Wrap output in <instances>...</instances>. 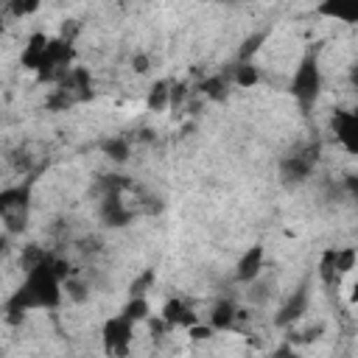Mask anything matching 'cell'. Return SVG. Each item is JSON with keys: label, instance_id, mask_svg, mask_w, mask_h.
I'll use <instances>...</instances> for the list:
<instances>
[{"label": "cell", "instance_id": "7a4b0ae2", "mask_svg": "<svg viewBox=\"0 0 358 358\" xmlns=\"http://www.w3.org/2000/svg\"><path fill=\"white\" fill-rule=\"evenodd\" d=\"M319 92H322V67H319V53L316 50H308L296 70H294V78H291V95L294 101L299 103L302 112H310L319 101Z\"/></svg>", "mask_w": 358, "mask_h": 358}, {"label": "cell", "instance_id": "ba28073f", "mask_svg": "<svg viewBox=\"0 0 358 358\" xmlns=\"http://www.w3.org/2000/svg\"><path fill=\"white\" fill-rule=\"evenodd\" d=\"M316 14L347 25H358V0H322L316 6Z\"/></svg>", "mask_w": 358, "mask_h": 358}, {"label": "cell", "instance_id": "4316f807", "mask_svg": "<svg viewBox=\"0 0 358 358\" xmlns=\"http://www.w3.org/2000/svg\"><path fill=\"white\" fill-rule=\"evenodd\" d=\"M151 282H154V271L148 268V271H143V274L129 285V294H131V296H145V291L151 288Z\"/></svg>", "mask_w": 358, "mask_h": 358}, {"label": "cell", "instance_id": "7402d4cb", "mask_svg": "<svg viewBox=\"0 0 358 358\" xmlns=\"http://www.w3.org/2000/svg\"><path fill=\"white\" fill-rule=\"evenodd\" d=\"M319 274H322L324 285H333V282H336V277H338V268H336V249H327V252L322 255Z\"/></svg>", "mask_w": 358, "mask_h": 358}, {"label": "cell", "instance_id": "3957f363", "mask_svg": "<svg viewBox=\"0 0 358 358\" xmlns=\"http://www.w3.org/2000/svg\"><path fill=\"white\" fill-rule=\"evenodd\" d=\"M316 159H319V145L316 143H308V145L291 151L288 157H282V162H280V179H282V185H288V187L302 185L310 176Z\"/></svg>", "mask_w": 358, "mask_h": 358}, {"label": "cell", "instance_id": "7c38bea8", "mask_svg": "<svg viewBox=\"0 0 358 358\" xmlns=\"http://www.w3.org/2000/svg\"><path fill=\"white\" fill-rule=\"evenodd\" d=\"M31 204V185H14V187H6L0 193V213L6 210H14V207H28Z\"/></svg>", "mask_w": 358, "mask_h": 358}, {"label": "cell", "instance_id": "9c48e42d", "mask_svg": "<svg viewBox=\"0 0 358 358\" xmlns=\"http://www.w3.org/2000/svg\"><path fill=\"white\" fill-rule=\"evenodd\" d=\"M260 271H263V246L255 243L241 255V260L235 266V280L238 282H252L255 277H260Z\"/></svg>", "mask_w": 358, "mask_h": 358}, {"label": "cell", "instance_id": "30bf717a", "mask_svg": "<svg viewBox=\"0 0 358 358\" xmlns=\"http://www.w3.org/2000/svg\"><path fill=\"white\" fill-rule=\"evenodd\" d=\"M162 319H165L171 327H193V324H196L193 308H190L185 299H176V296L162 305Z\"/></svg>", "mask_w": 358, "mask_h": 358}, {"label": "cell", "instance_id": "6da1fadb", "mask_svg": "<svg viewBox=\"0 0 358 358\" xmlns=\"http://www.w3.org/2000/svg\"><path fill=\"white\" fill-rule=\"evenodd\" d=\"M62 288H64V280L53 268V255H48L39 266L25 271L22 285L8 296L6 322L17 324L25 316V310H34V308H56L62 302Z\"/></svg>", "mask_w": 358, "mask_h": 358}, {"label": "cell", "instance_id": "d590c367", "mask_svg": "<svg viewBox=\"0 0 358 358\" xmlns=\"http://www.w3.org/2000/svg\"><path fill=\"white\" fill-rule=\"evenodd\" d=\"M221 3H235V0H221Z\"/></svg>", "mask_w": 358, "mask_h": 358}, {"label": "cell", "instance_id": "ac0fdd59", "mask_svg": "<svg viewBox=\"0 0 358 358\" xmlns=\"http://www.w3.org/2000/svg\"><path fill=\"white\" fill-rule=\"evenodd\" d=\"M266 31H257V34H252V36H246L243 42H241V48H238V62H252V56L260 50V45L266 42Z\"/></svg>", "mask_w": 358, "mask_h": 358}, {"label": "cell", "instance_id": "4fadbf2b", "mask_svg": "<svg viewBox=\"0 0 358 358\" xmlns=\"http://www.w3.org/2000/svg\"><path fill=\"white\" fill-rule=\"evenodd\" d=\"M238 313H241V310H238L229 299L215 302V308H213V313H210V324H213V330H229V327H235Z\"/></svg>", "mask_w": 358, "mask_h": 358}, {"label": "cell", "instance_id": "8fae6325", "mask_svg": "<svg viewBox=\"0 0 358 358\" xmlns=\"http://www.w3.org/2000/svg\"><path fill=\"white\" fill-rule=\"evenodd\" d=\"M48 45H50V36H45V34H34L31 39H28V45H25V50H22V67H28V70H39V64H42V59H45V53H48Z\"/></svg>", "mask_w": 358, "mask_h": 358}, {"label": "cell", "instance_id": "f1b7e54d", "mask_svg": "<svg viewBox=\"0 0 358 358\" xmlns=\"http://www.w3.org/2000/svg\"><path fill=\"white\" fill-rule=\"evenodd\" d=\"M148 67H151V59H148L145 53H134V56H131V70H134V73L143 76V73H148Z\"/></svg>", "mask_w": 358, "mask_h": 358}, {"label": "cell", "instance_id": "e0dca14e", "mask_svg": "<svg viewBox=\"0 0 358 358\" xmlns=\"http://www.w3.org/2000/svg\"><path fill=\"white\" fill-rule=\"evenodd\" d=\"M101 151H103L109 159H115V162H126V159H129L131 145H129V140H126V137H109V140H103V143H101Z\"/></svg>", "mask_w": 358, "mask_h": 358}, {"label": "cell", "instance_id": "836d02e7", "mask_svg": "<svg viewBox=\"0 0 358 358\" xmlns=\"http://www.w3.org/2000/svg\"><path fill=\"white\" fill-rule=\"evenodd\" d=\"M350 84L358 90V64H352V67H350Z\"/></svg>", "mask_w": 358, "mask_h": 358}, {"label": "cell", "instance_id": "cb8c5ba5", "mask_svg": "<svg viewBox=\"0 0 358 358\" xmlns=\"http://www.w3.org/2000/svg\"><path fill=\"white\" fill-rule=\"evenodd\" d=\"M45 257H48V252H45L42 246L31 243V246H25V249H22V255H20V263H22V268H25V271H31V268H34V266H39Z\"/></svg>", "mask_w": 358, "mask_h": 358}, {"label": "cell", "instance_id": "83f0119b", "mask_svg": "<svg viewBox=\"0 0 358 358\" xmlns=\"http://www.w3.org/2000/svg\"><path fill=\"white\" fill-rule=\"evenodd\" d=\"M39 3H42V0H8V6H11V11H14L17 17H25V14H34V11L39 8Z\"/></svg>", "mask_w": 358, "mask_h": 358}, {"label": "cell", "instance_id": "44dd1931", "mask_svg": "<svg viewBox=\"0 0 358 358\" xmlns=\"http://www.w3.org/2000/svg\"><path fill=\"white\" fill-rule=\"evenodd\" d=\"M126 187H129V179H126V176H117V173H112V176H101V179H98V193H101V196L123 193Z\"/></svg>", "mask_w": 358, "mask_h": 358}, {"label": "cell", "instance_id": "d6a6232c", "mask_svg": "<svg viewBox=\"0 0 358 358\" xmlns=\"http://www.w3.org/2000/svg\"><path fill=\"white\" fill-rule=\"evenodd\" d=\"M344 187H347V193L358 201V176H347V179H344Z\"/></svg>", "mask_w": 358, "mask_h": 358}, {"label": "cell", "instance_id": "5bb4252c", "mask_svg": "<svg viewBox=\"0 0 358 358\" xmlns=\"http://www.w3.org/2000/svg\"><path fill=\"white\" fill-rule=\"evenodd\" d=\"M148 109L151 112H165L171 106V81H157L151 90H148Z\"/></svg>", "mask_w": 358, "mask_h": 358}, {"label": "cell", "instance_id": "d4e9b609", "mask_svg": "<svg viewBox=\"0 0 358 358\" xmlns=\"http://www.w3.org/2000/svg\"><path fill=\"white\" fill-rule=\"evenodd\" d=\"M64 291H67V296H70V299H76V302H84V299L90 296L87 282H81V280H78V277H73V274L64 280Z\"/></svg>", "mask_w": 358, "mask_h": 358}, {"label": "cell", "instance_id": "1f68e13d", "mask_svg": "<svg viewBox=\"0 0 358 358\" xmlns=\"http://www.w3.org/2000/svg\"><path fill=\"white\" fill-rule=\"evenodd\" d=\"M76 31H78V25H76V20H67L64 25H62V39H67V42H73L76 39Z\"/></svg>", "mask_w": 358, "mask_h": 358}, {"label": "cell", "instance_id": "484cf974", "mask_svg": "<svg viewBox=\"0 0 358 358\" xmlns=\"http://www.w3.org/2000/svg\"><path fill=\"white\" fill-rule=\"evenodd\" d=\"M358 260V252L355 249H336V268L338 274H347Z\"/></svg>", "mask_w": 358, "mask_h": 358}, {"label": "cell", "instance_id": "52a82bcc", "mask_svg": "<svg viewBox=\"0 0 358 358\" xmlns=\"http://www.w3.org/2000/svg\"><path fill=\"white\" fill-rule=\"evenodd\" d=\"M305 310H308V282H302V285L285 299V305L277 310L274 322H277L280 327H288V324H294Z\"/></svg>", "mask_w": 358, "mask_h": 358}, {"label": "cell", "instance_id": "8992f818", "mask_svg": "<svg viewBox=\"0 0 358 358\" xmlns=\"http://www.w3.org/2000/svg\"><path fill=\"white\" fill-rule=\"evenodd\" d=\"M120 196H123V193L101 196V221H103L106 227H126V224L134 218V213L123 204Z\"/></svg>", "mask_w": 358, "mask_h": 358}, {"label": "cell", "instance_id": "ffe728a7", "mask_svg": "<svg viewBox=\"0 0 358 358\" xmlns=\"http://www.w3.org/2000/svg\"><path fill=\"white\" fill-rule=\"evenodd\" d=\"M0 215H3L6 232H20V229H25V221H28V207H14V210H6V213H0Z\"/></svg>", "mask_w": 358, "mask_h": 358}, {"label": "cell", "instance_id": "5b68a950", "mask_svg": "<svg viewBox=\"0 0 358 358\" xmlns=\"http://www.w3.org/2000/svg\"><path fill=\"white\" fill-rule=\"evenodd\" d=\"M333 131H336V140L350 154H358V106L355 109H338L333 115Z\"/></svg>", "mask_w": 358, "mask_h": 358}, {"label": "cell", "instance_id": "603a6c76", "mask_svg": "<svg viewBox=\"0 0 358 358\" xmlns=\"http://www.w3.org/2000/svg\"><path fill=\"white\" fill-rule=\"evenodd\" d=\"M123 313L131 319V322H145L148 319V299L145 296H131L123 308Z\"/></svg>", "mask_w": 358, "mask_h": 358}, {"label": "cell", "instance_id": "2e32d148", "mask_svg": "<svg viewBox=\"0 0 358 358\" xmlns=\"http://www.w3.org/2000/svg\"><path fill=\"white\" fill-rule=\"evenodd\" d=\"M232 81H235L238 87L249 90V87H255V84L260 81V73H257V67H255L252 62H238L235 70H232Z\"/></svg>", "mask_w": 358, "mask_h": 358}, {"label": "cell", "instance_id": "e575fe53", "mask_svg": "<svg viewBox=\"0 0 358 358\" xmlns=\"http://www.w3.org/2000/svg\"><path fill=\"white\" fill-rule=\"evenodd\" d=\"M350 299H352V302H358V285L352 288V296H350Z\"/></svg>", "mask_w": 358, "mask_h": 358}, {"label": "cell", "instance_id": "4dcf8cb0", "mask_svg": "<svg viewBox=\"0 0 358 358\" xmlns=\"http://www.w3.org/2000/svg\"><path fill=\"white\" fill-rule=\"evenodd\" d=\"M210 336H213V324H210V327H204V324H193V327H190V338H196V341L210 338Z\"/></svg>", "mask_w": 358, "mask_h": 358}, {"label": "cell", "instance_id": "d6986e66", "mask_svg": "<svg viewBox=\"0 0 358 358\" xmlns=\"http://www.w3.org/2000/svg\"><path fill=\"white\" fill-rule=\"evenodd\" d=\"M201 95L213 98V101H224L227 98V78L224 76H213L201 81Z\"/></svg>", "mask_w": 358, "mask_h": 358}, {"label": "cell", "instance_id": "f546056e", "mask_svg": "<svg viewBox=\"0 0 358 358\" xmlns=\"http://www.w3.org/2000/svg\"><path fill=\"white\" fill-rule=\"evenodd\" d=\"M187 95V84H171V106H179Z\"/></svg>", "mask_w": 358, "mask_h": 358}, {"label": "cell", "instance_id": "9a60e30c", "mask_svg": "<svg viewBox=\"0 0 358 358\" xmlns=\"http://www.w3.org/2000/svg\"><path fill=\"white\" fill-rule=\"evenodd\" d=\"M271 291H274V280H260V277H255L252 282H246V299H249L252 305H263V302L271 296Z\"/></svg>", "mask_w": 358, "mask_h": 358}, {"label": "cell", "instance_id": "277c9868", "mask_svg": "<svg viewBox=\"0 0 358 358\" xmlns=\"http://www.w3.org/2000/svg\"><path fill=\"white\" fill-rule=\"evenodd\" d=\"M131 327H134V322L126 313H120L115 319H106V324L101 330L103 350L112 352V355H126L129 352V341H131Z\"/></svg>", "mask_w": 358, "mask_h": 358}]
</instances>
